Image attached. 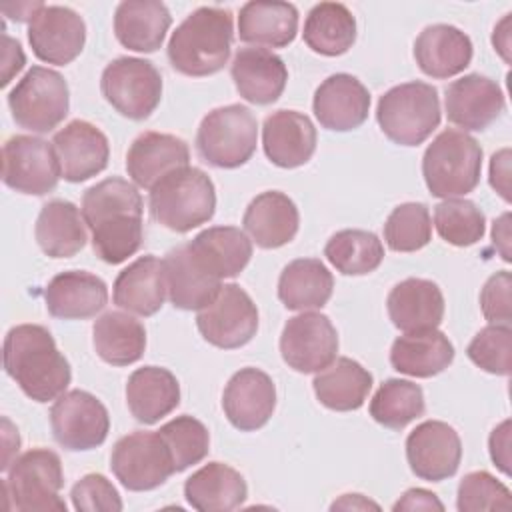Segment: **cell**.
Returning a JSON list of instances; mask_svg holds the SVG:
<instances>
[{
	"label": "cell",
	"instance_id": "cell-11",
	"mask_svg": "<svg viewBox=\"0 0 512 512\" xmlns=\"http://www.w3.org/2000/svg\"><path fill=\"white\" fill-rule=\"evenodd\" d=\"M110 468L126 490L146 492L162 486L174 472V462L160 432L122 436L110 454Z\"/></svg>",
	"mask_w": 512,
	"mask_h": 512
},
{
	"label": "cell",
	"instance_id": "cell-10",
	"mask_svg": "<svg viewBox=\"0 0 512 512\" xmlns=\"http://www.w3.org/2000/svg\"><path fill=\"white\" fill-rule=\"evenodd\" d=\"M100 90L124 118L146 120L160 104L162 76L150 60L120 56L104 68Z\"/></svg>",
	"mask_w": 512,
	"mask_h": 512
},
{
	"label": "cell",
	"instance_id": "cell-52",
	"mask_svg": "<svg viewBox=\"0 0 512 512\" xmlns=\"http://www.w3.org/2000/svg\"><path fill=\"white\" fill-rule=\"evenodd\" d=\"M392 508L396 512L398 510H444V504L430 490L410 488L402 494V498Z\"/></svg>",
	"mask_w": 512,
	"mask_h": 512
},
{
	"label": "cell",
	"instance_id": "cell-49",
	"mask_svg": "<svg viewBox=\"0 0 512 512\" xmlns=\"http://www.w3.org/2000/svg\"><path fill=\"white\" fill-rule=\"evenodd\" d=\"M72 506L78 512H120L122 498L114 484L102 474L82 476L70 490Z\"/></svg>",
	"mask_w": 512,
	"mask_h": 512
},
{
	"label": "cell",
	"instance_id": "cell-14",
	"mask_svg": "<svg viewBox=\"0 0 512 512\" xmlns=\"http://www.w3.org/2000/svg\"><path fill=\"white\" fill-rule=\"evenodd\" d=\"M54 440L70 450H92L108 438L110 416L106 406L86 390H70L56 398L50 408Z\"/></svg>",
	"mask_w": 512,
	"mask_h": 512
},
{
	"label": "cell",
	"instance_id": "cell-9",
	"mask_svg": "<svg viewBox=\"0 0 512 512\" xmlns=\"http://www.w3.org/2000/svg\"><path fill=\"white\" fill-rule=\"evenodd\" d=\"M14 122L30 132H52L68 114L70 90L64 76L44 66H32L8 92Z\"/></svg>",
	"mask_w": 512,
	"mask_h": 512
},
{
	"label": "cell",
	"instance_id": "cell-12",
	"mask_svg": "<svg viewBox=\"0 0 512 512\" xmlns=\"http://www.w3.org/2000/svg\"><path fill=\"white\" fill-rule=\"evenodd\" d=\"M62 178L52 142L38 136L16 134L2 146V180L20 194L44 196Z\"/></svg>",
	"mask_w": 512,
	"mask_h": 512
},
{
	"label": "cell",
	"instance_id": "cell-40",
	"mask_svg": "<svg viewBox=\"0 0 512 512\" xmlns=\"http://www.w3.org/2000/svg\"><path fill=\"white\" fill-rule=\"evenodd\" d=\"M96 354L112 366H128L142 358L146 330L140 320L126 312H106L92 328Z\"/></svg>",
	"mask_w": 512,
	"mask_h": 512
},
{
	"label": "cell",
	"instance_id": "cell-27",
	"mask_svg": "<svg viewBox=\"0 0 512 512\" xmlns=\"http://www.w3.org/2000/svg\"><path fill=\"white\" fill-rule=\"evenodd\" d=\"M46 308L60 320H86L96 316L108 302L106 282L86 270L56 274L44 290Z\"/></svg>",
	"mask_w": 512,
	"mask_h": 512
},
{
	"label": "cell",
	"instance_id": "cell-50",
	"mask_svg": "<svg viewBox=\"0 0 512 512\" xmlns=\"http://www.w3.org/2000/svg\"><path fill=\"white\" fill-rule=\"evenodd\" d=\"M510 288H512V276L508 270H500L486 280L480 292V308L484 318L490 324H510V318H512Z\"/></svg>",
	"mask_w": 512,
	"mask_h": 512
},
{
	"label": "cell",
	"instance_id": "cell-47",
	"mask_svg": "<svg viewBox=\"0 0 512 512\" xmlns=\"http://www.w3.org/2000/svg\"><path fill=\"white\" fill-rule=\"evenodd\" d=\"M466 354L484 372H490L496 376H508L510 374V354H512L510 324L484 326L470 340Z\"/></svg>",
	"mask_w": 512,
	"mask_h": 512
},
{
	"label": "cell",
	"instance_id": "cell-5",
	"mask_svg": "<svg viewBox=\"0 0 512 512\" xmlns=\"http://www.w3.org/2000/svg\"><path fill=\"white\" fill-rule=\"evenodd\" d=\"M482 148L462 130H442L426 148L422 176L432 196L456 198L472 192L480 182Z\"/></svg>",
	"mask_w": 512,
	"mask_h": 512
},
{
	"label": "cell",
	"instance_id": "cell-48",
	"mask_svg": "<svg viewBox=\"0 0 512 512\" xmlns=\"http://www.w3.org/2000/svg\"><path fill=\"white\" fill-rule=\"evenodd\" d=\"M510 490L486 470L468 472L458 484L456 508L460 512L510 510Z\"/></svg>",
	"mask_w": 512,
	"mask_h": 512
},
{
	"label": "cell",
	"instance_id": "cell-36",
	"mask_svg": "<svg viewBox=\"0 0 512 512\" xmlns=\"http://www.w3.org/2000/svg\"><path fill=\"white\" fill-rule=\"evenodd\" d=\"M34 236L40 250L50 258L78 254L88 240L82 210L68 200L46 202L36 218Z\"/></svg>",
	"mask_w": 512,
	"mask_h": 512
},
{
	"label": "cell",
	"instance_id": "cell-51",
	"mask_svg": "<svg viewBox=\"0 0 512 512\" xmlns=\"http://www.w3.org/2000/svg\"><path fill=\"white\" fill-rule=\"evenodd\" d=\"M490 458L506 476L510 474V420L498 424L488 440Z\"/></svg>",
	"mask_w": 512,
	"mask_h": 512
},
{
	"label": "cell",
	"instance_id": "cell-21",
	"mask_svg": "<svg viewBox=\"0 0 512 512\" xmlns=\"http://www.w3.org/2000/svg\"><path fill=\"white\" fill-rule=\"evenodd\" d=\"M312 110L322 128L348 132L366 122L370 92L356 76L338 72L316 88Z\"/></svg>",
	"mask_w": 512,
	"mask_h": 512
},
{
	"label": "cell",
	"instance_id": "cell-6",
	"mask_svg": "<svg viewBox=\"0 0 512 512\" xmlns=\"http://www.w3.org/2000/svg\"><path fill=\"white\" fill-rule=\"evenodd\" d=\"M438 90L426 82H404L384 92L376 120L388 140L400 146L422 144L440 124Z\"/></svg>",
	"mask_w": 512,
	"mask_h": 512
},
{
	"label": "cell",
	"instance_id": "cell-29",
	"mask_svg": "<svg viewBox=\"0 0 512 512\" xmlns=\"http://www.w3.org/2000/svg\"><path fill=\"white\" fill-rule=\"evenodd\" d=\"M166 294L164 260L154 254L140 256L128 264L112 286L114 304L138 316H154L162 308Z\"/></svg>",
	"mask_w": 512,
	"mask_h": 512
},
{
	"label": "cell",
	"instance_id": "cell-19",
	"mask_svg": "<svg viewBox=\"0 0 512 512\" xmlns=\"http://www.w3.org/2000/svg\"><path fill=\"white\" fill-rule=\"evenodd\" d=\"M506 100L500 86L488 76L466 74L446 88V118L464 130H486L504 112Z\"/></svg>",
	"mask_w": 512,
	"mask_h": 512
},
{
	"label": "cell",
	"instance_id": "cell-3",
	"mask_svg": "<svg viewBox=\"0 0 512 512\" xmlns=\"http://www.w3.org/2000/svg\"><path fill=\"white\" fill-rule=\"evenodd\" d=\"M234 40L232 14L218 6L190 12L168 40V60L184 76H210L224 68Z\"/></svg>",
	"mask_w": 512,
	"mask_h": 512
},
{
	"label": "cell",
	"instance_id": "cell-39",
	"mask_svg": "<svg viewBox=\"0 0 512 512\" xmlns=\"http://www.w3.org/2000/svg\"><path fill=\"white\" fill-rule=\"evenodd\" d=\"M194 254L220 280L238 276L252 258L250 238L234 226H212L196 234L190 242Z\"/></svg>",
	"mask_w": 512,
	"mask_h": 512
},
{
	"label": "cell",
	"instance_id": "cell-7",
	"mask_svg": "<svg viewBox=\"0 0 512 512\" xmlns=\"http://www.w3.org/2000/svg\"><path fill=\"white\" fill-rule=\"evenodd\" d=\"M258 122L250 108L228 104L210 110L196 132L198 156L214 168H238L256 152Z\"/></svg>",
	"mask_w": 512,
	"mask_h": 512
},
{
	"label": "cell",
	"instance_id": "cell-26",
	"mask_svg": "<svg viewBox=\"0 0 512 512\" xmlns=\"http://www.w3.org/2000/svg\"><path fill=\"white\" fill-rule=\"evenodd\" d=\"M230 74L238 94L260 106L276 102L288 82L284 60L266 48H240L234 54Z\"/></svg>",
	"mask_w": 512,
	"mask_h": 512
},
{
	"label": "cell",
	"instance_id": "cell-8",
	"mask_svg": "<svg viewBox=\"0 0 512 512\" xmlns=\"http://www.w3.org/2000/svg\"><path fill=\"white\" fill-rule=\"evenodd\" d=\"M64 486L60 456L48 448H32L8 466L4 494L20 512H66L60 498Z\"/></svg>",
	"mask_w": 512,
	"mask_h": 512
},
{
	"label": "cell",
	"instance_id": "cell-16",
	"mask_svg": "<svg viewBox=\"0 0 512 512\" xmlns=\"http://www.w3.org/2000/svg\"><path fill=\"white\" fill-rule=\"evenodd\" d=\"M28 42L42 62L66 66L76 60L86 42L82 16L68 6H42L28 24Z\"/></svg>",
	"mask_w": 512,
	"mask_h": 512
},
{
	"label": "cell",
	"instance_id": "cell-37",
	"mask_svg": "<svg viewBox=\"0 0 512 512\" xmlns=\"http://www.w3.org/2000/svg\"><path fill=\"white\" fill-rule=\"evenodd\" d=\"M318 402L336 412L358 410L372 390V374L356 360L340 356L314 376Z\"/></svg>",
	"mask_w": 512,
	"mask_h": 512
},
{
	"label": "cell",
	"instance_id": "cell-17",
	"mask_svg": "<svg viewBox=\"0 0 512 512\" xmlns=\"http://www.w3.org/2000/svg\"><path fill=\"white\" fill-rule=\"evenodd\" d=\"M460 458V436L446 422L426 420L406 438V460L420 480L440 482L454 476L460 466Z\"/></svg>",
	"mask_w": 512,
	"mask_h": 512
},
{
	"label": "cell",
	"instance_id": "cell-54",
	"mask_svg": "<svg viewBox=\"0 0 512 512\" xmlns=\"http://www.w3.org/2000/svg\"><path fill=\"white\" fill-rule=\"evenodd\" d=\"M4 46H6V50H4V76H2V86H6V84L12 80V76H14L16 72H20L22 66H24V52H22L20 42H18V40H12L10 36L4 34Z\"/></svg>",
	"mask_w": 512,
	"mask_h": 512
},
{
	"label": "cell",
	"instance_id": "cell-18",
	"mask_svg": "<svg viewBox=\"0 0 512 512\" xmlns=\"http://www.w3.org/2000/svg\"><path fill=\"white\" fill-rule=\"evenodd\" d=\"M274 408L276 386L264 370L248 366L232 374L222 394V410L234 428L242 432L262 428Z\"/></svg>",
	"mask_w": 512,
	"mask_h": 512
},
{
	"label": "cell",
	"instance_id": "cell-56",
	"mask_svg": "<svg viewBox=\"0 0 512 512\" xmlns=\"http://www.w3.org/2000/svg\"><path fill=\"white\" fill-rule=\"evenodd\" d=\"M350 508L352 510H366V508L378 510V504L364 498L362 494H342V498L330 506V510H350Z\"/></svg>",
	"mask_w": 512,
	"mask_h": 512
},
{
	"label": "cell",
	"instance_id": "cell-32",
	"mask_svg": "<svg viewBox=\"0 0 512 512\" xmlns=\"http://www.w3.org/2000/svg\"><path fill=\"white\" fill-rule=\"evenodd\" d=\"M244 476L224 462H208L184 482L186 502L200 512H228L244 504Z\"/></svg>",
	"mask_w": 512,
	"mask_h": 512
},
{
	"label": "cell",
	"instance_id": "cell-15",
	"mask_svg": "<svg viewBox=\"0 0 512 512\" xmlns=\"http://www.w3.org/2000/svg\"><path fill=\"white\" fill-rule=\"evenodd\" d=\"M336 352L338 332L326 314L302 312L282 328L280 354L296 372H320L336 358Z\"/></svg>",
	"mask_w": 512,
	"mask_h": 512
},
{
	"label": "cell",
	"instance_id": "cell-41",
	"mask_svg": "<svg viewBox=\"0 0 512 512\" xmlns=\"http://www.w3.org/2000/svg\"><path fill=\"white\" fill-rule=\"evenodd\" d=\"M302 36L316 54L340 56L356 40V18L340 2H320L308 12Z\"/></svg>",
	"mask_w": 512,
	"mask_h": 512
},
{
	"label": "cell",
	"instance_id": "cell-45",
	"mask_svg": "<svg viewBox=\"0 0 512 512\" xmlns=\"http://www.w3.org/2000/svg\"><path fill=\"white\" fill-rule=\"evenodd\" d=\"M386 246L394 252H416L432 240V220L422 202L396 206L384 222Z\"/></svg>",
	"mask_w": 512,
	"mask_h": 512
},
{
	"label": "cell",
	"instance_id": "cell-22",
	"mask_svg": "<svg viewBox=\"0 0 512 512\" xmlns=\"http://www.w3.org/2000/svg\"><path fill=\"white\" fill-rule=\"evenodd\" d=\"M166 292L174 308L200 310L222 288V280L194 254L190 244L172 248L164 258Z\"/></svg>",
	"mask_w": 512,
	"mask_h": 512
},
{
	"label": "cell",
	"instance_id": "cell-2",
	"mask_svg": "<svg viewBox=\"0 0 512 512\" xmlns=\"http://www.w3.org/2000/svg\"><path fill=\"white\" fill-rule=\"evenodd\" d=\"M4 370L34 402H50L66 392L72 370L48 328L18 324L4 336Z\"/></svg>",
	"mask_w": 512,
	"mask_h": 512
},
{
	"label": "cell",
	"instance_id": "cell-30",
	"mask_svg": "<svg viewBox=\"0 0 512 512\" xmlns=\"http://www.w3.org/2000/svg\"><path fill=\"white\" fill-rule=\"evenodd\" d=\"M242 224L256 246L272 250L294 240L300 214L290 196L278 190H266L246 206Z\"/></svg>",
	"mask_w": 512,
	"mask_h": 512
},
{
	"label": "cell",
	"instance_id": "cell-31",
	"mask_svg": "<svg viewBox=\"0 0 512 512\" xmlns=\"http://www.w3.org/2000/svg\"><path fill=\"white\" fill-rule=\"evenodd\" d=\"M126 404L140 424H156L180 404V384L168 368H138L128 376Z\"/></svg>",
	"mask_w": 512,
	"mask_h": 512
},
{
	"label": "cell",
	"instance_id": "cell-42",
	"mask_svg": "<svg viewBox=\"0 0 512 512\" xmlns=\"http://www.w3.org/2000/svg\"><path fill=\"white\" fill-rule=\"evenodd\" d=\"M324 256L340 274L362 276L382 264L384 246L374 232L348 228L330 236L324 246Z\"/></svg>",
	"mask_w": 512,
	"mask_h": 512
},
{
	"label": "cell",
	"instance_id": "cell-55",
	"mask_svg": "<svg viewBox=\"0 0 512 512\" xmlns=\"http://www.w3.org/2000/svg\"><path fill=\"white\" fill-rule=\"evenodd\" d=\"M510 214H502L498 220H494L492 224V240L494 244L498 246L502 258L506 262H510V250H508V244H510Z\"/></svg>",
	"mask_w": 512,
	"mask_h": 512
},
{
	"label": "cell",
	"instance_id": "cell-43",
	"mask_svg": "<svg viewBox=\"0 0 512 512\" xmlns=\"http://www.w3.org/2000/svg\"><path fill=\"white\" fill-rule=\"evenodd\" d=\"M424 392L418 384L390 378L380 384L370 400V416L390 430H402L424 414Z\"/></svg>",
	"mask_w": 512,
	"mask_h": 512
},
{
	"label": "cell",
	"instance_id": "cell-20",
	"mask_svg": "<svg viewBox=\"0 0 512 512\" xmlns=\"http://www.w3.org/2000/svg\"><path fill=\"white\" fill-rule=\"evenodd\" d=\"M60 172L66 182H84L108 166L110 144L106 134L86 120H72L52 138Z\"/></svg>",
	"mask_w": 512,
	"mask_h": 512
},
{
	"label": "cell",
	"instance_id": "cell-34",
	"mask_svg": "<svg viewBox=\"0 0 512 512\" xmlns=\"http://www.w3.org/2000/svg\"><path fill=\"white\" fill-rule=\"evenodd\" d=\"M454 360V346L438 328L406 332L392 342L390 364L394 370L414 378H432Z\"/></svg>",
	"mask_w": 512,
	"mask_h": 512
},
{
	"label": "cell",
	"instance_id": "cell-44",
	"mask_svg": "<svg viewBox=\"0 0 512 512\" xmlns=\"http://www.w3.org/2000/svg\"><path fill=\"white\" fill-rule=\"evenodd\" d=\"M434 226L444 242L464 248L482 240L486 218L472 200L446 198L434 206Z\"/></svg>",
	"mask_w": 512,
	"mask_h": 512
},
{
	"label": "cell",
	"instance_id": "cell-35",
	"mask_svg": "<svg viewBox=\"0 0 512 512\" xmlns=\"http://www.w3.org/2000/svg\"><path fill=\"white\" fill-rule=\"evenodd\" d=\"M298 32V8L290 2H246L238 14V36L256 48H284Z\"/></svg>",
	"mask_w": 512,
	"mask_h": 512
},
{
	"label": "cell",
	"instance_id": "cell-24",
	"mask_svg": "<svg viewBox=\"0 0 512 512\" xmlns=\"http://www.w3.org/2000/svg\"><path fill=\"white\" fill-rule=\"evenodd\" d=\"M316 138L312 120L296 110H276L262 126L264 154L280 168L304 166L314 156Z\"/></svg>",
	"mask_w": 512,
	"mask_h": 512
},
{
	"label": "cell",
	"instance_id": "cell-25",
	"mask_svg": "<svg viewBox=\"0 0 512 512\" xmlns=\"http://www.w3.org/2000/svg\"><path fill=\"white\" fill-rule=\"evenodd\" d=\"M472 40L450 24L426 26L414 40V60L430 78H452L472 62Z\"/></svg>",
	"mask_w": 512,
	"mask_h": 512
},
{
	"label": "cell",
	"instance_id": "cell-23",
	"mask_svg": "<svg viewBox=\"0 0 512 512\" xmlns=\"http://www.w3.org/2000/svg\"><path fill=\"white\" fill-rule=\"evenodd\" d=\"M188 144L164 132H142L128 148L126 172L140 188L152 190L170 172L188 166Z\"/></svg>",
	"mask_w": 512,
	"mask_h": 512
},
{
	"label": "cell",
	"instance_id": "cell-53",
	"mask_svg": "<svg viewBox=\"0 0 512 512\" xmlns=\"http://www.w3.org/2000/svg\"><path fill=\"white\" fill-rule=\"evenodd\" d=\"M508 160H510V150L504 148L500 152H496L490 160V186L506 200L510 202V194H508Z\"/></svg>",
	"mask_w": 512,
	"mask_h": 512
},
{
	"label": "cell",
	"instance_id": "cell-1",
	"mask_svg": "<svg viewBox=\"0 0 512 512\" xmlns=\"http://www.w3.org/2000/svg\"><path fill=\"white\" fill-rule=\"evenodd\" d=\"M80 210L102 262L120 264L142 246L144 202L136 184L118 176L106 178L84 192Z\"/></svg>",
	"mask_w": 512,
	"mask_h": 512
},
{
	"label": "cell",
	"instance_id": "cell-38",
	"mask_svg": "<svg viewBox=\"0 0 512 512\" xmlns=\"http://www.w3.org/2000/svg\"><path fill=\"white\" fill-rule=\"evenodd\" d=\"M332 288V272L318 258L292 260L278 278V298L288 310L322 308L330 300Z\"/></svg>",
	"mask_w": 512,
	"mask_h": 512
},
{
	"label": "cell",
	"instance_id": "cell-4",
	"mask_svg": "<svg viewBox=\"0 0 512 512\" xmlns=\"http://www.w3.org/2000/svg\"><path fill=\"white\" fill-rule=\"evenodd\" d=\"M148 206L152 218L164 228L180 234L190 232L214 216V182L200 168H178L150 190Z\"/></svg>",
	"mask_w": 512,
	"mask_h": 512
},
{
	"label": "cell",
	"instance_id": "cell-33",
	"mask_svg": "<svg viewBox=\"0 0 512 512\" xmlns=\"http://www.w3.org/2000/svg\"><path fill=\"white\" fill-rule=\"evenodd\" d=\"M172 24L166 4L158 0H126L116 6L114 34L134 52H156Z\"/></svg>",
	"mask_w": 512,
	"mask_h": 512
},
{
	"label": "cell",
	"instance_id": "cell-13",
	"mask_svg": "<svg viewBox=\"0 0 512 512\" xmlns=\"http://www.w3.org/2000/svg\"><path fill=\"white\" fill-rule=\"evenodd\" d=\"M196 326L202 338L222 350L248 344L258 330V308L238 284H224L220 292L198 310Z\"/></svg>",
	"mask_w": 512,
	"mask_h": 512
},
{
	"label": "cell",
	"instance_id": "cell-28",
	"mask_svg": "<svg viewBox=\"0 0 512 512\" xmlns=\"http://www.w3.org/2000/svg\"><path fill=\"white\" fill-rule=\"evenodd\" d=\"M386 308L392 324L402 332L434 330L444 318V296L432 280L406 278L390 290Z\"/></svg>",
	"mask_w": 512,
	"mask_h": 512
},
{
	"label": "cell",
	"instance_id": "cell-46",
	"mask_svg": "<svg viewBox=\"0 0 512 512\" xmlns=\"http://www.w3.org/2000/svg\"><path fill=\"white\" fill-rule=\"evenodd\" d=\"M158 432L170 450L176 472L202 462L210 450L208 428L190 414L172 418Z\"/></svg>",
	"mask_w": 512,
	"mask_h": 512
}]
</instances>
